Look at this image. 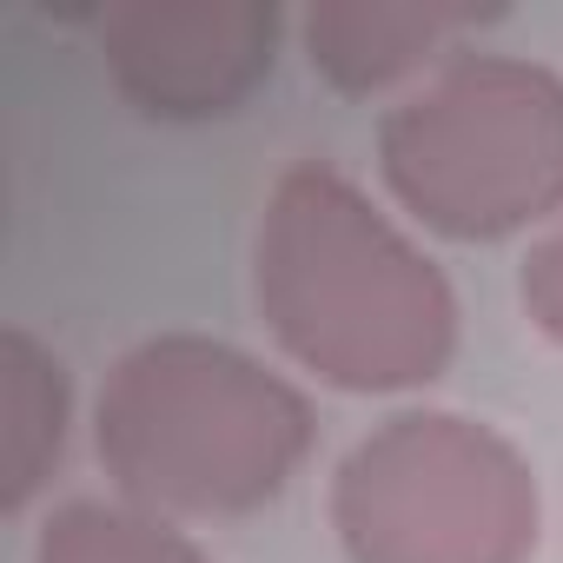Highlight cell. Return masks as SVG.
Instances as JSON below:
<instances>
[{
    "label": "cell",
    "instance_id": "cell-1",
    "mask_svg": "<svg viewBox=\"0 0 563 563\" xmlns=\"http://www.w3.org/2000/svg\"><path fill=\"white\" fill-rule=\"evenodd\" d=\"M252 312L306 378L345 398H405L457 358L444 265L332 159H292L252 225Z\"/></svg>",
    "mask_w": 563,
    "mask_h": 563
},
{
    "label": "cell",
    "instance_id": "cell-2",
    "mask_svg": "<svg viewBox=\"0 0 563 563\" xmlns=\"http://www.w3.org/2000/svg\"><path fill=\"white\" fill-rule=\"evenodd\" d=\"M87 424L113 497L173 523H225L278 504L319 444L306 385L212 332L126 345Z\"/></svg>",
    "mask_w": 563,
    "mask_h": 563
},
{
    "label": "cell",
    "instance_id": "cell-3",
    "mask_svg": "<svg viewBox=\"0 0 563 563\" xmlns=\"http://www.w3.org/2000/svg\"><path fill=\"white\" fill-rule=\"evenodd\" d=\"M391 206L451 245H504L563 212V74L464 47L378 120Z\"/></svg>",
    "mask_w": 563,
    "mask_h": 563
},
{
    "label": "cell",
    "instance_id": "cell-4",
    "mask_svg": "<svg viewBox=\"0 0 563 563\" xmlns=\"http://www.w3.org/2000/svg\"><path fill=\"white\" fill-rule=\"evenodd\" d=\"M325 517L345 563H537L543 484L490 418L405 405L332 464Z\"/></svg>",
    "mask_w": 563,
    "mask_h": 563
},
{
    "label": "cell",
    "instance_id": "cell-5",
    "mask_svg": "<svg viewBox=\"0 0 563 563\" xmlns=\"http://www.w3.org/2000/svg\"><path fill=\"white\" fill-rule=\"evenodd\" d=\"M286 27L272 0H126L100 14V54L133 113L206 126L272 80Z\"/></svg>",
    "mask_w": 563,
    "mask_h": 563
},
{
    "label": "cell",
    "instance_id": "cell-6",
    "mask_svg": "<svg viewBox=\"0 0 563 563\" xmlns=\"http://www.w3.org/2000/svg\"><path fill=\"white\" fill-rule=\"evenodd\" d=\"M497 14L477 8H424V0H312L292 21L312 74L339 93H385L424 67L464 54L457 41Z\"/></svg>",
    "mask_w": 563,
    "mask_h": 563
},
{
    "label": "cell",
    "instance_id": "cell-7",
    "mask_svg": "<svg viewBox=\"0 0 563 563\" xmlns=\"http://www.w3.org/2000/svg\"><path fill=\"white\" fill-rule=\"evenodd\" d=\"M74 431V378L54 345L27 325L0 332V510L27 517L47 477L67 457Z\"/></svg>",
    "mask_w": 563,
    "mask_h": 563
},
{
    "label": "cell",
    "instance_id": "cell-8",
    "mask_svg": "<svg viewBox=\"0 0 563 563\" xmlns=\"http://www.w3.org/2000/svg\"><path fill=\"white\" fill-rule=\"evenodd\" d=\"M27 563H212L199 537L126 497H67L41 517Z\"/></svg>",
    "mask_w": 563,
    "mask_h": 563
},
{
    "label": "cell",
    "instance_id": "cell-9",
    "mask_svg": "<svg viewBox=\"0 0 563 563\" xmlns=\"http://www.w3.org/2000/svg\"><path fill=\"white\" fill-rule=\"evenodd\" d=\"M517 306H523L530 332L563 352V212L530 239V252L517 265Z\"/></svg>",
    "mask_w": 563,
    "mask_h": 563
}]
</instances>
